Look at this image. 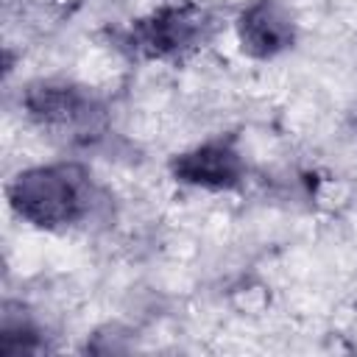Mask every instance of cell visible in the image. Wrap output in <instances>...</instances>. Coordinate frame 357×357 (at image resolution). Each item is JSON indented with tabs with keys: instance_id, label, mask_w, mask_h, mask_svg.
Masks as SVG:
<instances>
[{
	"instance_id": "1",
	"label": "cell",
	"mask_w": 357,
	"mask_h": 357,
	"mask_svg": "<svg viewBox=\"0 0 357 357\" xmlns=\"http://www.w3.org/2000/svg\"><path fill=\"white\" fill-rule=\"evenodd\" d=\"M8 204L31 226L67 229L89 212V176L75 165L28 167L8 184Z\"/></svg>"
},
{
	"instance_id": "3",
	"label": "cell",
	"mask_w": 357,
	"mask_h": 357,
	"mask_svg": "<svg viewBox=\"0 0 357 357\" xmlns=\"http://www.w3.org/2000/svg\"><path fill=\"white\" fill-rule=\"evenodd\" d=\"M22 103H25L28 114L47 128L92 131L103 120V106L84 86L64 84V81L31 84Z\"/></svg>"
},
{
	"instance_id": "2",
	"label": "cell",
	"mask_w": 357,
	"mask_h": 357,
	"mask_svg": "<svg viewBox=\"0 0 357 357\" xmlns=\"http://www.w3.org/2000/svg\"><path fill=\"white\" fill-rule=\"evenodd\" d=\"M212 33V14L198 6H165L128 28V47L153 61L178 59L201 47Z\"/></svg>"
},
{
	"instance_id": "4",
	"label": "cell",
	"mask_w": 357,
	"mask_h": 357,
	"mask_svg": "<svg viewBox=\"0 0 357 357\" xmlns=\"http://www.w3.org/2000/svg\"><path fill=\"white\" fill-rule=\"evenodd\" d=\"M176 181L201 190H231L243 181L245 162L231 139H209L170 162Z\"/></svg>"
},
{
	"instance_id": "5",
	"label": "cell",
	"mask_w": 357,
	"mask_h": 357,
	"mask_svg": "<svg viewBox=\"0 0 357 357\" xmlns=\"http://www.w3.org/2000/svg\"><path fill=\"white\" fill-rule=\"evenodd\" d=\"M237 39L243 53L254 59H273L293 47L296 20L282 0H254L237 17Z\"/></svg>"
},
{
	"instance_id": "6",
	"label": "cell",
	"mask_w": 357,
	"mask_h": 357,
	"mask_svg": "<svg viewBox=\"0 0 357 357\" xmlns=\"http://www.w3.org/2000/svg\"><path fill=\"white\" fill-rule=\"evenodd\" d=\"M36 335L33 329L20 318V321H11L6 315L3 321V329H0V351L3 354H22V351H36Z\"/></svg>"
}]
</instances>
